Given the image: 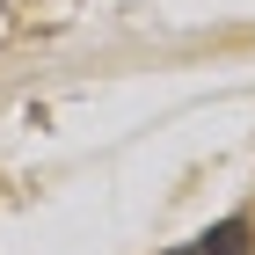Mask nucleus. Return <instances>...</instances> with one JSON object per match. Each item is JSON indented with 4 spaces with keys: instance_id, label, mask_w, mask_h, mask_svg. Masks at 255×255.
<instances>
[{
    "instance_id": "1",
    "label": "nucleus",
    "mask_w": 255,
    "mask_h": 255,
    "mask_svg": "<svg viewBox=\"0 0 255 255\" xmlns=\"http://www.w3.org/2000/svg\"><path fill=\"white\" fill-rule=\"evenodd\" d=\"M248 248H255V226H248V219H219L212 234L182 241V248H168V255H248Z\"/></svg>"
}]
</instances>
